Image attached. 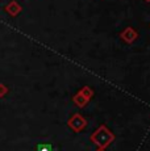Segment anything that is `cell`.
Masks as SVG:
<instances>
[{"mask_svg":"<svg viewBox=\"0 0 150 151\" xmlns=\"http://www.w3.org/2000/svg\"><path fill=\"white\" fill-rule=\"evenodd\" d=\"M37 151H53V149H51L50 145L42 143V145H40V146L37 147Z\"/></svg>","mask_w":150,"mask_h":151,"instance_id":"6da1fadb","label":"cell"}]
</instances>
